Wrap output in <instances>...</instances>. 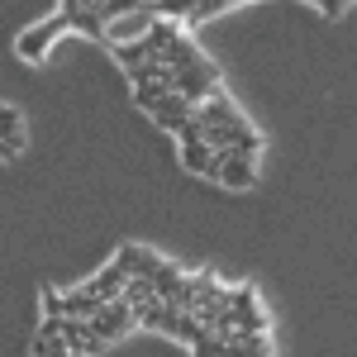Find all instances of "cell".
<instances>
[{
	"label": "cell",
	"mask_w": 357,
	"mask_h": 357,
	"mask_svg": "<svg viewBox=\"0 0 357 357\" xmlns=\"http://www.w3.org/2000/svg\"><path fill=\"white\" fill-rule=\"evenodd\" d=\"M148 10H153V15H162V20H176V15H181V20H191L195 0H153Z\"/></svg>",
	"instance_id": "cell-9"
},
{
	"label": "cell",
	"mask_w": 357,
	"mask_h": 357,
	"mask_svg": "<svg viewBox=\"0 0 357 357\" xmlns=\"http://www.w3.org/2000/svg\"><path fill=\"white\" fill-rule=\"evenodd\" d=\"M257 158H243L238 148L229 153V162H224V176H220V186H234V191H248L252 181H257Z\"/></svg>",
	"instance_id": "cell-5"
},
{
	"label": "cell",
	"mask_w": 357,
	"mask_h": 357,
	"mask_svg": "<svg viewBox=\"0 0 357 357\" xmlns=\"http://www.w3.org/2000/svg\"><path fill=\"white\" fill-rule=\"evenodd\" d=\"M0 143H5V158H20L29 143H24V114L20 105H5L0 110Z\"/></svg>",
	"instance_id": "cell-4"
},
{
	"label": "cell",
	"mask_w": 357,
	"mask_h": 357,
	"mask_svg": "<svg viewBox=\"0 0 357 357\" xmlns=\"http://www.w3.org/2000/svg\"><path fill=\"white\" fill-rule=\"evenodd\" d=\"M129 267H124V262H119V257H114L110 267H100V272L91 276V281H86V286H91V291H96V296H105V301H119V296H124V286H129Z\"/></svg>",
	"instance_id": "cell-3"
},
{
	"label": "cell",
	"mask_w": 357,
	"mask_h": 357,
	"mask_svg": "<svg viewBox=\"0 0 357 357\" xmlns=\"http://www.w3.org/2000/svg\"><path fill=\"white\" fill-rule=\"evenodd\" d=\"M148 114L158 119V129H167V134H181V129L191 124V114H195V100H186V96L176 91V96H162V100H158Z\"/></svg>",
	"instance_id": "cell-2"
},
{
	"label": "cell",
	"mask_w": 357,
	"mask_h": 357,
	"mask_svg": "<svg viewBox=\"0 0 357 357\" xmlns=\"http://www.w3.org/2000/svg\"><path fill=\"white\" fill-rule=\"evenodd\" d=\"M229 5H238V0H195V10H191V24H205L210 15H220V10H229Z\"/></svg>",
	"instance_id": "cell-10"
},
{
	"label": "cell",
	"mask_w": 357,
	"mask_h": 357,
	"mask_svg": "<svg viewBox=\"0 0 357 357\" xmlns=\"http://www.w3.org/2000/svg\"><path fill=\"white\" fill-rule=\"evenodd\" d=\"M48 357H82V353H77V348H72L67 338H57V348H53V353H48Z\"/></svg>",
	"instance_id": "cell-12"
},
{
	"label": "cell",
	"mask_w": 357,
	"mask_h": 357,
	"mask_svg": "<svg viewBox=\"0 0 357 357\" xmlns=\"http://www.w3.org/2000/svg\"><path fill=\"white\" fill-rule=\"evenodd\" d=\"M62 29H72V24H67V15L57 10L53 20H43V24L24 29V33L15 38V53L24 57V62H43V57H48V48H53V38L62 33Z\"/></svg>",
	"instance_id": "cell-1"
},
{
	"label": "cell",
	"mask_w": 357,
	"mask_h": 357,
	"mask_svg": "<svg viewBox=\"0 0 357 357\" xmlns=\"http://www.w3.org/2000/svg\"><path fill=\"white\" fill-rule=\"evenodd\" d=\"M62 15H67V24H72V29H82V33H91V38L105 43V20H100L91 5H62Z\"/></svg>",
	"instance_id": "cell-6"
},
{
	"label": "cell",
	"mask_w": 357,
	"mask_h": 357,
	"mask_svg": "<svg viewBox=\"0 0 357 357\" xmlns=\"http://www.w3.org/2000/svg\"><path fill=\"white\" fill-rule=\"evenodd\" d=\"M138 5H143V0H105V5H100L96 15H100V20L110 24V20H119V15H129V10H138Z\"/></svg>",
	"instance_id": "cell-11"
},
{
	"label": "cell",
	"mask_w": 357,
	"mask_h": 357,
	"mask_svg": "<svg viewBox=\"0 0 357 357\" xmlns=\"http://www.w3.org/2000/svg\"><path fill=\"white\" fill-rule=\"evenodd\" d=\"M191 357H234V353H229V343H224L215 329H205V333L191 343Z\"/></svg>",
	"instance_id": "cell-8"
},
{
	"label": "cell",
	"mask_w": 357,
	"mask_h": 357,
	"mask_svg": "<svg viewBox=\"0 0 357 357\" xmlns=\"http://www.w3.org/2000/svg\"><path fill=\"white\" fill-rule=\"evenodd\" d=\"M234 319H238V333H267V329H272V319H267V310H262L257 301L238 305V310H234Z\"/></svg>",
	"instance_id": "cell-7"
}]
</instances>
